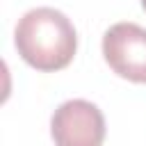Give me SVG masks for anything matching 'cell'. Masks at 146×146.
<instances>
[{"label":"cell","instance_id":"obj_4","mask_svg":"<svg viewBox=\"0 0 146 146\" xmlns=\"http://www.w3.org/2000/svg\"><path fill=\"white\" fill-rule=\"evenodd\" d=\"M141 7H144V11H146V0H141Z\"/></svg>","mask_w":146,"mask_h":146},{"label":"cell","instance_id":"obj_3","mask_svg":"<svg viewBox=\"0 0 146 146\" xmlns=\"http://www.w3.org/2000/svg\"><path fill=\"white\" fill-rule=\"evenodd\" d=\"M50 135L59 146H100L105 139V116L98 105L71 98L55 110Z\"/></svg>","mask_w":146,"mask_h":146},{"label":"cell","instance_id":"obj_1","mask_svg":"<svg viewBox=\"0 0 146 146\" xmlns=\"http://www.w3.org/2000/svg\"><path fill=\"white\" fill-rule=\"evenodd\" d=\"M14 43L23 62L36 71L52 73L73 62L78 32L64 11L55 7H34L18 18Z\"/></svg>","mask_w":146,"mask_h":146},{"label":"cell","instance_id":"obj_2","mask_svg":"<svg viewBox=\"0 0 146 146\" xmlns=\"http://www.w3.org/2000/svg\"><path fill=\"white\" fill-rule=\"evenodd\" d=\"M103 57L119 78L146 84V27L114 23L103 34Z\"/></svg>","mask_w":146,"mask_h":146}]
</instances>
